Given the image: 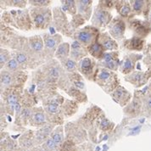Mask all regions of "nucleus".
Here are the masks:
<instances>
[{
  "label": "nucleus",
  "mask_w": 151,
  "mask_h": 151,
  "mask_svg": "<svg viewBox=\"0 0 151 151\" xmlns=\"http://www.w3.org/2000/svg\"><path fill=\"white\" fill-rule=\"evenodd\" d=\"M130 12V9L128 8V6H124L122 9H121V14L122 15H127Z\"/></svg>",
  "instance_id": "obj_24"
},
{
  "label": "nucleus",
  "mask_w": 151,
  "mask_h": 151,
  "mask_svg": "<svg viewBox=\"0 0 151 151\" xmlns=\"http://www.w3.org/2000/svg\"><path fill=\"white\" fill-rule=\"evenodd\" d=\"M67 51H68V46H67V44H62L58 48L56 55H57V56L58 55L59 56H64V55H65L67 54Z\"/></svg>",
  "instance_id": "obj_4"
},
{
  "label": "nucleus",
  "mask_w": 151,
  "mask_h": 151,
  "mask_svg": "<svg viewBox=\"0 0 151 151\" xmlns=\"http://www.w3.org/2000/svg\"><path fill=\"white\" fill-rule=\"evenodd\" d=\"M133 78H134L135 81H139L142 78H144V76H143L142 73H137V74H135V75L133 76Z\"/></svg>",
  "instance_id": "obj_27"
},
{
  "label": "nucleus",
  "mask_w": 151,
  "mask_h": 151,
  "mask_svg": "<svg viewBox=\"0 0 151 151\" xmlns=\"http://www.w3.org/2000/svg\"><path fill=\"white\" fill-rule=\"evenodd\" d=\"M113 42L110 41V40H107V41H105L104 42V48H107V49H112L113 48Z\"/></svg>",
  "instance_id": "obj_19"
},
{
  "label": "nucleus",
  "mask_w": 151,
  "mask_h": 151,
  "mask_svg": "<svg viewBox=\"0 0 151 151\" xmlns=\"http://www.w3.org/2000/svg\"><path fill=\"white\" fill-rule=\"evenodd\" d=\"M46 46L49 48H53L55 46V41L53 38H48L46 40Z\"/></svg>",
  "instance_id": "obj_15"
},
{
  "label": "nucleus",
  "mask_w": 151,
  "mask_h": 151,
  "mask_svg": "<svg viewBox=\"0 0 151 151\" xmlns=\"http://www.w3.org/2000/svg\"><path fill=\"white\" fill-rule=\"evenodd\" d=\"M26 60H27V58H26V56H25L24 55H17V60H18V62H20V63H23V62L26 61Z\"/></svg>",
  "instance_id": "obj_26"
},
{
  "label": "nucleus",
  "mask_w": 151,
  "mask_h": 151,
  "mask_svg": "<svg viewBox=\"0 0 151 151\" xmlns=\"http://www.w3.org/2000/svg\"><path fill=\"white\" fill-rule=\"evenodd\" d=\"M52 138H53V140L55 141L56 144H60L62 141V136L60 134H59V133H55V134H54Z\"/></svg>",
  "instance_id": "obj_13"
},
{
  "label": "nucleus",
  "mask_w": 151,
  "mask_h": 151,
  "mask_svg": "<svg viewBox=\"0 0 151 151\" xmlns=\"http://www.w3.org/2000/svg\"><path fill=\"white\" fill-rule=\"evenodd\" d=\"M32 48H34L35 50H37V51L41 50L42 48V42L40 40H38V41H36L34 42H32Z\"/></svg>",
  "instance_id": "obj_12"
},
{
  "label": "nucleus",
  "mask_w": 151,
  "mask_h": 151,
  "mask_svg": "<svg viewBox=\"0 0 151 151\" xmlns=\"http://www.w3.org/2000/svg\"><path fill=\"white\" fill-rule=\"evenodd\" d=\"M1 64H4V61H5V60H6V58H5V56L3 55V54H1Z\"/></svg>",
  "instance_id": "obj_31"
},
{
  "label": "nucleus",
  "mask_w": 151,
  "mask_h": 151,
  "mask_svg": "<svg viewBox=\"0 0 151 151\" xmlns=\"http://www.w3.org/2000/svg\"><path fill=\"white\" fill-rule=\"evenodd\" d=\"M146 104H147V107H148L150 110H151V97H150V98L147 99V103H146Z\"/></svg>",
  "instance_id": "obj_30"
},
{
  "label": "nucleus",
  "mask_w": 151,
  "mask_h": 151,
  "mask_svg": "<svg viewBox=\"0 0 151 151\" xmlns=\"http://www.w3.org/2000/svg\"><path fill=\"white\" fill-rule=\"evenodd\" d=\"M15 109H16L17 111H19V110H20V104H15Z\"/></svg>",
  "instance_id": "obj_36"
},
{
  "label": "nucleus",
  "mask_w": 151,
  "mask_h": 151,
  "mask_svg": "<svg viewBox=\"0 0 151 151\" xmlns=\"http://www.w3.org/2000/svg\"><path fill=\"white\" fill-rule=\"evenodd\" d=\"M49 112H52V113H56L57 110H58V107H57V104H50L48 107Z\"/></svg>",
  "instance_id": "obj_17"
},
{
  "label": "nucleus",
  "mask_w": 151,
  "mask_h": 151,
  "mask_svg": "<svg viewBox=\"0 0 151 151\" xmlns=\"http://www.w3.org/2000/svg\"><path fill=\"white\" fill-rule=\"evenodd\" d=\"M123 95V92L122 91H121V90H117L116 92V93H115V96L116 99H120V98H122Z\"/></svg>",
  "instance_id": "obj_28"
},
{
  "label": "nucleus",
  "mask_w": 151,
  "mask_h": 151,
  "mask_svg": "<svg viewBox=\"0 0 151 151\" xmlns=\"http://www.w3.org/2000/svg\"><path fill=\"white\" fill-rule=\"evenodd\" d=\"M97 18L101 24H105L108 21V14L104 11L100 10L97 12Z\"/></svg>",
  "instance_id": "obj_3"
},
{
  "label": "nucleus",
  "mask_w": 151,
  "mask_h": 151,
  "mask_svg": "<svg viewBox=\"0 0 151 151\" xmlns=\"http://www.w3.org/2000/svg\"><path fill=\"white\" fill-rule=\"evenodd\" d=\"M76 87H78V88H83V83H76Z\"/></svg>",
  "instance_id": "obj_34"
},
{
  "label": "nucleus",
  "mask_w": 151,
  "mask_h": 151,
  "mask_svg": "<svg viewBox=\"0 0 151 151\" xmlns=\"http://www.w3.org/2000/svg\"><path fill=\"white\" fill-rule=\"evenodd\" d=\"M55 146H56V144H55V141L53 140V138L48 139V141H47V143H46V144H45V148L48 151L54 150L55 149Z\"/></svg>",
  "instance_id": "obj_6"
},
{
  "label": "nucleus",
  "mask_w": 151,
  "mask_h": 151,
  "mask_svg": "<svg viewBox=\"0 0 151 151\" xmlns=\"http://www.w3.org/2000/svg\"><path fill=\"white\" fill-rule=\"evenodd\" d=\"M8 67L10 69H15L17 67V63L14 60H11L8 63Z\"/></svg>",
  "instance_id": "obj_22"
},
{
  "label": "nucleus",
  "mask_w": 151,
  "mask_h": 151,
  "mask_svg": "<svg viewBox=\"0 0 151 151\" xmlns=\"http://www.w3.org/2000/svg\"><path fill=\"white\" fill-rule=\"evenodd\" d=\"M144 1H134L133 2V9L135 11H140L142 9V8L144 6Z\"/></svg>",
  "instance_id": "obj_8"
},
{
  "label": "nucleus",
  "mask_w": 151,
  "mask_h": 151,
  "mask_svg": "<svg viewBox=\"0 0 151 151\" xmlns=\"http://www.w3.org/2000/svg\"><path fill=\"white\" fill-rule=\"evenodd\" d=\"M29 115V110H23V116H28Z\"/></svg>",
  "instance_id": "obj_35"
},
{
  "label": "nucleus",
  "mask_w": 151,
  "mask_h": 151,
  "mask_svg": "<svg viewBox=\"0 0 151 151\" xmlns=\"http://www.w3.org/2000/svg\"><path fill=\"white\" fill-rule=\"evenodd\" d=\"M108 126H109V122H108L107 120L103 121V122H102V128H103V129H107Z\"/></svg>",
  "instance_id": "obj_29"
},
{
  "label": "nucleus",
  "mask_w": 151,
  "mask_h": 151,
  "mask_svg": "<svg viewBox=\"0 0 151 151\" xmlns=\"http://www.w3.org/2000/svg\"><path fill=\"white\" fill-rule=\"evenodd\" d=\"M132 48H141L143 46V41L139 38H134L132 41Z\"/></svg>",
  "instance_id": "obj_7"
},
{
  "label": "nucleus",
  "mask_w": 151,
  "mask_h": 151,
  "mask_svg": "<svg viewBox=\"0 0 151 151\" xmlns=\"http://www.w3.org/2000/svg\"><path fill=\"white\" fill-rule=\"evenodd\" d=\"M71 47H72L73 48H79V45H78V43H77L76 42H73V44L71 45Z\"/></svg>",
  "instance_id": "obj_33"
},
{
  "label": "nucleus",
  "mask_w": 151,
  "mask_h": 151,
  "mask_svg": "<svg viewBox=\"0 0 151 151\" xmlns=\"http://www.w3.org/2000/svg\"><path fill=\"white\" fill-rule=\"evenodd\" d=\"M34 3H37V4H44L45 2H44V1H34Z\"/></svg>",
  "instance_id": "obj_37"
},
{
  "label": "nucleus",
  "mask_w": 151,
  "mask_h": 151,
  "mask_svg": "<svg viewBox=\"0 0 151 151\" xmlns=\"http://www.w3.org/2000/svg\"><path fill=\"white\" fill-rule=\"evenodd\" d=\"M110 77V73L107 71H102L99 75V78L102 80H107Z\"/></svg>",
  "instance_id": "obj_20"
},
{
  "label": "nucleus",
  "mask_w": 151,
  "mask_h": 151,
  "mask_svg": "<svg viewBox=\"0 0 151 151\" xmlns=\"http://www.w3.org/2000/svg\"><path fill=\"white\" fill-rule=\"evenodd\" d=\"M43 21H44V18H43V16L42 14L36 15V17H35V22H36V24L40 25L42 23H43Z\"/></svg>",
  "instance_id": "obj_18"
},
{
  "label": "nucleus",
  "mask_w": 151,
  "mask_h": 151,
  "mask_svg": "<svg viewBox=\"0 0 151 151\" xmlns=\"http://www.w3.org/2000/svg\"><path fill=\"white\" fill-rule=\"evenodd\" d=\"M150 21H151V14H150Z\"/></svg>",
  "instance_id": "obj_38"
},
{
  "label": "nucleus",
  "mask_w": 151,
  "mask_h": 151,
  "mask_svg": "<svg viewBox=\"0 0 151 151\" xmlns=\"http://www.w3.org/2000/svg\"><path fill=\"white\" fill-rule=\"evenodd\" d=\"M132 67V63L131 61L130 60H127L126 62H125V64H124V68L126 69V70H130L131 68Z\"/></svg>",
  "instance_id": "obj_23"
},
{
  "label": "nucleus",
  "mask_w": 151,
  "mask_h": 151,
  "mask_svg": "<svg viewBox=\"0 0 151 151\" xmlns=\"http://www.w3.org/2000/svg\"><path fill=\"white\" fill-rule=\"evenodd\" d=\"M8 103L9 104L12 105V107L14 108V105L16 104V97L14 96V95H10V96L8 98Z\"/></svg>",
  "instance_id": "obj_16"
},
{
  "label": "nucleus",
  "mask_w": 151,
  "mask_h": 151,
  "mask_svg": "<svg viewBox=\"0 0 151 151\" xmlns=\"http://www.w3.org/2000/svg\"><path fill=\"white\" fill-rule=\"evenodd\" d=\"M82 68L84 71H88L90 70L91 68V60L88 58H85L82 62Z\"/></svg>",
  "instance_id": "obj_5"
},
{
  "label": "nucleus",
  "mask_w": 151,
  "mask_h": 151,
  "mask_svg": "<svg viewBox=\"0 0 151 151\" xmlns=\"http://www.w3.org/2000/svg\"><path fill=\"white\" fill-rule=\"evenodd\" d=\"M107 64H108V67L110 69H113L114 66H115V64L113 62H110V63H107Z\"/></svg>",
  "instance_id": "obj_32"
},
{
  "label": "nucleus",
  "mask_w": 151,
  "mask_h": 151,
  "mask_svg": "<svg viewBox=\"0 0 151 151\" xmlns=\"http://www.w3.org/2000/svg\"><path fill=\"white\" fill-rule=\"evenodd\" d=\"M91 54L93 55H95V54H99L101 52V47L99 44H93L92 47H91Z\"/></svg>",
  "instance_id": "obj_10"
},
{
  "label": "nucleus",
  "mask_w": 151,
  "mask_h": 151,
  "mask_svg": "<svg viewBox=\"0 0 151 151\" xmlns=\"http://www.w3.org/2000/svg\"><path fill=\"white\" fill-rule=\"evenodd\" d=\"M104 60H105V62H107V63H110V62H111V60H112V55H110V54H105L104 55Z\"/></svg>",
  "instance_id": "obj_25"
},
{
  "label": "nucleus",
  "mask_w": 151,
  "mask_h": 151,
  "mask_svg": "<svg viewBox=\"0 0 151 151\" xmlns=\"http://www.w3.org/2000/svg\"><path fill=\"white\" fill-rule=\"evenodd\" d=\"M66 67L68 70H73V69H75L76 67V64L75 62L72 61V60H68V61L66 62Z\"/></svg>",
  "instance_id": "obj_21"
},
{
  "label": "nucleus",
  "mask_w": 151,
  "mask_h": 151,
  "mask_svg": "<svg viewBox=\"0 0 151 151\" xmlns=\"http://www.w3.org/2000/svg\"><path fill=\"white\" fill-rule=\"evenodd\" d=\"M124 31V25L123 23H118L116 25L114 26V27L111 29V33L116 36L119 37L123 33Z\"/></svg>",
  "instance_id": "obj_2"
},
{
  "label": "nucleus",
  "mask_w": 151,
  "mask_h": 151,
  "mask_svg": "<svg viewBox=\"0 0 151 151\" xmlns=\"http://www.w3.org/2000/svg\"><path fill=\"white\" fill-rule=\"evenodd\" d=\"M78 39L84 43H88L92 40V35L88 32H81L78 33Z\"/></svg>",
  "instance_id": "obj_1"
},
{
  "label": "nucleus",
  "mask_w": 151,
  "mask_h": 151,
  "mask_svg": "<svg viewBox=\"0 0 151 151\" xmlns=\"http://www.w3.org/2000/svg\"><path fill=\"white\" fill-rule=\"evenodd\" d=\"M11 82V76L8 73H4L2 75V83L4 85H9Z\"/></svg>",
  "instance_id": "obj_9"
},
{
  "label": "nucleus",
  "mask_w": 151,
  "mask_h": 151,
  "mask_svg": "<svg viewBox=\"0 0 151 151\" xmlns=\"http://www.w3.org/2000/svg\"><path fill=\"white\" fill-rule=\"evenodd\" d=\"M34 121L36 122L42 123V122H43L45 121V117L42 113H37V114H35L34 116Z\"/></svg>",
  "instance_id": "obj_11"
},
{
  "label": "nucleus",
  "mask_w": 151,
  "mask_h": 151,
  "mask_svg": "<svg viewBox=\"0 0 151 151\" xmlns=\"http://www.w3.org/2000/svg\"><path fill=\"white\" fill-rule=\"evenodd\" d=\"M49 75L53 78H57L59 76V70L56 68H52L49 71Z\"/></svg>",
  "instance_id": "obj_14"
}]
</instances>
